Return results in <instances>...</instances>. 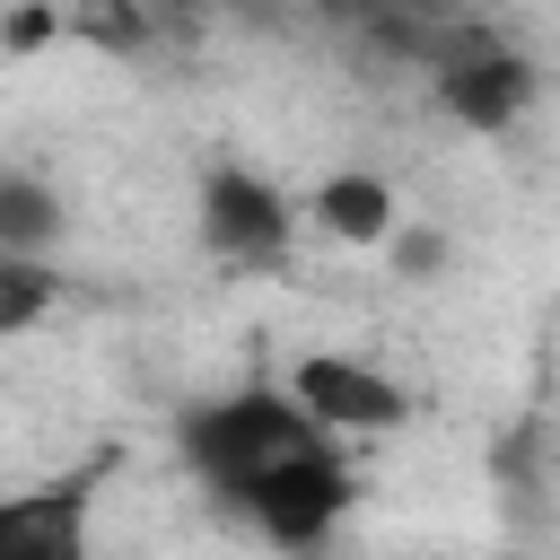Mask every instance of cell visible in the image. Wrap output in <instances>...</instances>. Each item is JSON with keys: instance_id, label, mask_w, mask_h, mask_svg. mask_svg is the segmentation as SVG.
<instances>
[{"instance_id": "6da1fadb", "label": "cell", "mask_w": 560, "mask_h": 560, "mask_svg": "<svg viewBox=\"0 0 560 560\" xmlns=\"http://www.w3.org/2000/svg\"><path fill=\"white\" fill-rule=\"evenodd\" d=\"M332 429L324 420H306V402L289 394V385H245V394H219V402H192L184 420H175V446H184V464L236 508V490L245 481H262L271 464H289V455H306V446H324Z\"/></svg>"}, {"instance_id": "7a4b0ae2", "label": "cell", "mask_w": 560, "mask_h": 560, "mask_svg": "<svg viewBox=\"0 0 560 560\" xmlns=\"http://www.w3.org/2000/svg\"><path fill=\"white\" fill-rule=\"evenodd\" d=\"M236 508H245L280 551H315V542L341 525V508H350V464H341V455H332V438H324V446H306V455L271 464L262 481H245V490H236Z\"/></svg>"}, {"instance_id": "3957f363", "label": "cell", "mask_w": 560, "mask_h": 560, "mask_svg": "<svg viewBox=\"0 0 560 560\" xmlns=\"http://www.w3.org/2000/svg\"><path fill=\"white\" fill-rule=\"evenodd\" d=\"M420 52L438 61V105L464 131H508L534 105V61L508 52V44H490V35H446V44L429 35Z\"/></svg>"}, {"instance_id": "277c9868", "label": "cell", "mask_w": 560, "mask_h": 560, "mask_svg": "<svg viewBox=\"0 0 560 560\" xmlns=\"http://www.w3.org/2000/svg\"><path fill=\"white\" fill-rule=\"evenodd\" d=\"M289 394H298L306 420H324L332 438H376V429H402V411H411V394H402L385 368L350 359V350H306L298 376H289Z\"/></svg>"}, {"instance_id": "5b68a950", "label": "cell", "mask_w": 560, "mask_h": 560, "mask_svg": "<svg viewBox=\"0 0 560 560\" xmlns=\"http://www.w3.org/2000/svg\"><path fill=\"white\" fill-rule=\"evenodd\" d=\"M201 236L228 262H280L289 254V192L262 184L254 166H210V184H201Z\"/></svg>"}, {"instance_id": "8992f818", "label": "cell", "mask_w": 560, "mask_h": 560, "mask_svg": "<svg viewBox=\"0 0 560 560\" xmlns=\"http://www.w3.org/2000/svg\"><path fill=\"white\" fill-rule=\"evenodd\" d=\"M88 508H96L88 472L0 499V560H88Z\"/></svg>"}, {"instance_id": "52a82bcc", "label": "cell", "mask_w": 560, "mask_h": 560, "mask_svg": "<svg viewBox=\"0 0 560 560\" xmlns=\"http://www.w3.org/2000/svg\"><path fill=\"white\" fill-rule=\"evenodd\" d=\"M315 228L341 236V245H385L394 236V192L376 175H332V184H315Z\"/></svg>"}, {"instance_id": "ba28073f", "label": "cell", "mask_w": 560, "mask_h": 560, "mask_svg": "<svg viewBox=\"0 0 560 560\" xmlns=\"http://www.w3.org/2000/svg\"><path fill=\"white\" fill-rule=\"evenodd\" d=\"M61 236V192L26 166H0V254H44Z\"/></svg>"}, {"instance_id": "9c48e42d", "label": "cell", "mask_w": 560, "mask_h": 560, "mask_svg": "<svg viewBox=\"0 0 560 560\" xmlns=\"http://www.w3.org/2000/svg\"><path fill=\"white\" fill-rule=\"evenodd\" d=\"M315 9H332V18H350V26H368V35L402 44V52H420L455 0H315Z\"/></svg>"}, {"instance_id": "30bf717a", "label": "cell", "mask_w": 560, "mask_h": 560, "mask_svg": "<svg viewBox=\"0 0 560 560\" xmlns=\"http://www.w3.org/2000/svg\"><path fill=\"white\" fill-rule=\"evenodd\" d=\"M52 298H61V280H52L44 254H0V341L9 332H35L52 315Z\"/></svg>"}, {"instance_id": "8fae6325", "label": "cell", "mask_w": 560, "mask_h": 560, "mask_svg": "<svg viewBox=\"0 0 560 560\" xmlns=\"http://www.w3.org/2000/svg\"><path fill=\"white\" fill-rule=\"evenodd\" d=\"M52 26H61V18H52V9H35V0H26V9H9V18H0V44H9V52H35V44H44V35H52Z\"/></svg>"}, {"instance_id": "7c38bea8", "label": "cell", "mask_w": 560, "mask_h": 560, "mask_svg": "<svg viewBox=\"0 0 560 560\" xmlns=\"http://www.w3.org/2000/svg\"><path fill=\"white\" fill-rule=\"evenodd\" d=\"M394 262H402V271H438V262H446V245H438V236H402V245H394Z\"/></svg>"}]
</instances>
